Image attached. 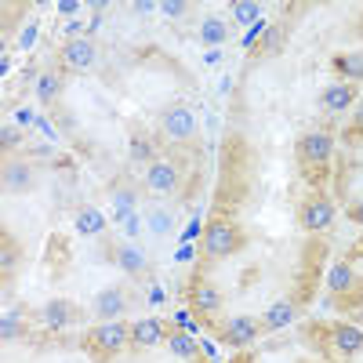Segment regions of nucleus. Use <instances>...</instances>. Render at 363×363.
Masks as SVG:
<instances>
[{
  "mask_svg": "<svg viewBox=\"0 0 363 363\" xmlns=\"http://www.w3.org/2000/svg\"><path fill=\"white\" fill-rule=\"evenodd\" d=\"M58 58H62V66L73 69V73H84L99 62V48L91 37H69L62 44V51H58Z\"/></svg>",
  "mask_w": 363,
  "mask_h": 363,
  "instance_id": "1a4fd4ad",
  "label": "nucleus"
},
{
  "mask_svg": "<svg viewBox=\"0 0 363 363\" xmlns=\"http://www.w3.org/2000/svg\"><path fill=\"white\" fill-rule=\"evenodd\" d=\"M335 225V200L327 193H309L306 200L298 203V229L301 233H323Z\"/></svg>",
  "mask_w": 363,
  "mask_h": 363,
  "instance_id": "39448f33",
  "label": "nucleus"
},
{
  "mask_svg": "<svg viewBox=\"0 0 363 363\" xmlns=\"http://www.w3.org/2000/svg\"><path fill=\"white\" fill-rule=\"evenodd\" d=\"M149 222V233L153 236H164V233H171V225H174V215H171V207H149V215H145Z\"/></svg>",
  "mask_w": 363,
  "mask_h": 363,
  "instance_id": "a878e982",
  "label": "nucleus"
},
{
  "mask_svg": "<svg viewBox=\"0 0 363 363\" xmlns=\"http://www.w3.org/2000/svg\"><path fill=\"white\" fill-rule=\"evenodd\" d=\"M330 160H335V135L330 131H306L294 142V164L306 174L313 186H320L323 174L330 171Z\"/></svg>",
  "mask_w": 363,
  "mask_h": 363,
  "instance_id": "f257e3e1",
  "label": "nucleus"
},
{
  "mask_svg": "<svg viewBox=\"0 0 363 363\" xmlns=\"http://www.w3.org/2000/svg\"><path fill=\"white\" fill-rule=\"evenodd\" d=\"M345 218H349L352 225H359V229H363V200H356V203H349V207H345Z\"/></svg>",
  "mask_w": 363,
  "mask_h": 363,
  "instance_id": "473e14b6",
  "label": "nucleus"
},
{
  "mask_svg": "<svg viewBox=\"0 0 363 363\" xmlns=\"http://www.w3.org/2000/svg\"><path fill=\"white\" fill-rule=\"evenodd\" d=\"M80 313H77V306L69 298H51L48 306L40 309V323L48 327V330H66V327H73V320H77Z\"/></svg>",
  "mask_w": 363,
  "mask_h": 363,
  "instance_id": "4468645a",
  "label": "nucleus"
},
{
  "mask_svg": "<svg viewBox=\"0 0 363 363\" xmlns=\"http://www.w3.org/2000/svg\"><path fill=\"white\" fill-rule=\"evenodd\" d=\"M160 342H167V327L157 316H145V320L131 323V349H153Z\"/></svg>",
  "mask_w": 363,
  "mask_h": 363,
  "instance_id": "dca6fc26",
  "label": "nucleus"
},
{
  "mask_svg": "<svg viewBox=\"0 0 363 363\" xmlns=\"http://www.w3.org/2000/svg\"><path fill=\"white\" fill-rule=\"evenodd\" d=\"M330 349H335L338 356L363 352V327H356V323H335V327H330Z\"/></svg>",
  "mask_w": 363,
  "mask_h": 363,
  "instance_id": "2eb2a0df",
  "label": "nucleus"
},
{
  "mask_svg": "<svg viewBox=\"0 0 363 363\" xmlns=\"http://www.w3.org/2000/svg\"><path fill=\"white\" fill-rule=\"evenodd\" d=\"M128 153H131L135 164H145V167L153 164V160H160V157H157V149H153V142H149L145 135H135V138L128 142Z\"/></svg>",
  "mask_w": 363,
  "mask_h": 363,
  "instance_id": "393cba45",
  "label": "nucleus"
},
{
  "mask_svg": "<svg viewBox=\"0 0 363 363\" xmlns=\"http://www.w3.org/2000/svg\"><path fill=\"white\" fill-rule=\"evenodd\" d=\"M349 131H363V102L356 106V116H352V128Z\"/></svg>",
  "mask_w": 363,
  "mask_h": 363,
  "instance_id": "72a5a7b5",
  "label": "nucleus"
},
{
  "mask_svg": "<svg viewBox=\"0 0 363 363\" xmlns=\"http://www.w3.org/2000/svg\"><path fill=\"white\" fill-rule=\"evenodd\" d=\"M128 291L124 287H102L95 294V301H91V316H95L99 323H109V320H120L128 313Z\"/></svg>",
  "mask_w": 363,
  "mask_h": 363,
  "instance_id": "9d476101",
  "label": "nucleus"
},
{
  "mask_svg": "<svg viewBox=\"0 0 363 363\" xmlns=\"http://www.w3.org/2000/svg\"><path fill=\"white\" fill-rule=\"evenodd\" d=\"M135 207H138V189L128 186V182H116L113 186V215H116V222L128 225L135 218Z\"/></svg>",
  "mask_w": 363,
  "mask_h": 363,
  "instance_id": "6ab92c4d",
  "label": "nucleus"
},
{
  "mask_svg": "<svg viewBox=\"0 0 363 363\" xmlns=\"http://www.w3.org/2000/svg\"><path fill=\"white\" fill-rule=\"evenodd\" d=\"M327 291L335 294V298H342V301L359 298V294H363V277H359L349 262H335V265L327 269Z\"/></svg>",
  "mask_w": 363,
  "mask_h": 363,
  "instance_id": "6e6552de",
  "label": "nucleus"
},
{
  "mask_svg": "<svg viewBox=\"0 0 363 363\" xmlns=\"http://www.w3.org/2000/svg\"><path fill=\"white\" fill-rule=\"evenodd\" d=\"M102 225H106V222L99 218V211H91V207L80 211V229H84V233H95V229H102Z\"/></svg>",
  "mask_w": 363,
  "mask_h": 363,
  "instance_id": "7c9ffc66",
  "label": "nucleus"
},
{
  "mask_svg": "<svg viewBox=\"0 0 363 363\" xmlns=\"http://www.w3.org/2000/svg\"><path fill=\"white\" fill-rule=\"evenodd\" d=\"M77 0H62V4H58V11H62V15H77Z\"/></svg>",
  "mask_w": 363,
  "mask_h": 363,
  "instance_id": "f704fd0d",
  "label": "nucleus"
},
{
  "mask_svg": "<svg viewBox=\"0 0 363 363\" xmlns=\"http://www.w3.org/2000/svg\"><path fill=\"white\" fill-rule=\"evenodd\" d=\"M157 11H160L164 18H182V15L193 11V4H189V0H160Z\"/></svg>",
  "mask_w": 363,
  "mask_h": 363,
  "instance_id": "c85d7f7f",
  "label": "nucleus"
},
{
  "mask_svg": "<svg viewBox=\"0 0 363 363\" xmlns=\"http://www.w3.org/2000/svg\"><path fill=\"white\" fill-rule=\"evenodd\" d=\"M22 142H26V131H22V128H15V124H4V128H0V145H4L8 153H11L15 145H22Z\"/></svg>",
  "mask_w": 363,
  "mask_h": 363,
  "instance_id": "c756f323",
  "label": "nucleus"
},
{
  "mask_svg": "<svg viewBox=\"0 0 363 363\" xmlns=\"http://www.w3.org/2000/svg\"><path fill=\"white\" fill-rule=\"evenodd\" d=\"M113 265H116L120 272H128V277H142V272L149 269V258H145V251L135 247V244H116V247H113Z\"/></svg>",
  "mask_w": 363,
  "mask_h": 363,
  "instance_id": "f3484780",
  "label": "nucleus"
},
{
  "mask_svg": "<svg viewBox=\"0 0 363 363\" xmlns=\"http://www.w3.org/2000/svg\"><path fill=\"white\" fill-rule=\"evenodd\" d=\"M58 95H62V73H55V69L40 73V80H37V99H40L44 106H55Z\"/></svg>",
  "mask_w": 363,
  "mask_h": 363,
  "instance_id": "b1692460",
  "label": "nucleus"
},
{
  "mask_svg": "<svg viewBox=\"0 0 363 363\" xmlns=\"http://www.w3.org/2000/svg\"><path fill=\"white\" fill-rule=\"evenodd\" d=\"M160 138L167 145H189L196 138V113L186 102H171L160 113Z\"/></svg>",
  "mask_w": 363,
  "mask_h": 363,
  "instance_id": "20e7f679",
  "label": "nucleus"
},
{
  "mask_svg": "<svg viewBox=\"0 0 363 363\" xmlns=\"http://www.w3.org/2000/svg\"><path fill=\"white\" fill-rule=\"evenodd\" d=\"M335 73L345 77V84H359L363 80V51H345V55H335Z\"/></svg>",
  "mask_w": 363,
  "mask_h": 363,
  "instance_id": "412c9836",
  "label": "nucleus"
},
{
  "mask_svg": "<svg viewBox=\"0 0 363 363\" xmlns=\"http://www.w3.org/2000/svg\"><path fill=\"white\" fill-rule=\"evenodd\" d=\"M229 11H233V18H236L240 26H247V22H258V15H262V4H258V0H233V4H229Z\"/></svg>",
  "mask_w": 363,
  "mask_h": 363,
  "instance_id": "bb28decb",
  "label": "nucleus"
},
{
  "mask_svg": "<svg viewBox=\"0 0 363 363\" xmlns=\"http://www.w3.org/2000/svg\"><path fill=\"white\" fill-rule=\"evenodd\" d=\"M142 186H145V193L149 196H171V193H178V186H182V171L171 164V160H153L145 167V174H142Z\"/></svg>",
  "mask_w": 363,
  "mask_h": 363,
  "instance_id": "0eeeda50",
  "label": "nucleus"
},
{
  "mask_svg": "<svg viewBox=\"0 0 363 363\" xmlns=\"http://www.w3.org/2000/svg\"><path fill=\"white\" fill-rule=\"evenodd\" d=\"M0 182H4V193H33L37 171H33V164H29V160H4Z\"/></svg>",
  "mask_w": 363,
  "mask_h": 363,
  "instance_id": "f8f14e48",
  "label": "nucleus"
},
{
  "mask_svg": "<svg viewBox=\"0 0 363 363\" xmlns=\"http://www.w3.org/2000/svg\"><path fill=\"white\" fill-rule=\"evenodd\" d=\"M138 15H149V11H157V4H149V0H142V4H135Z\"/></svg>",
  "mask_w": 363,
  "mask_h": 363,
  "instance_id": "c9c22d12",
  "label": "nucleus"
},
{
  "mask_svg": "<svg viewBox=\"0 0 363 363\" xmlns=\"http://www.w3.org/2000/svg\"><path fill=\"white\" fill-rule=\"evenodd\" d=\"M200 40H203L207 48H218V44H225V40H229V26H225L218 15H207V18L200 22Z\"/></svg>",
  "mask_w": 363,
  "mask_h": 363,
  "instance_id": "5701e85b",
  "label": "nucleus"
},
{
  "mask_svg": "<svg viewBox=\"0 0 363 363\" xmlns=\"http://www.w3.org/2000/svg\"><path fill=\"white\" fill-rule=\"evenodd\" d=\"M294 316H298L294 298H280V301H272V306L262 313V323H265V330H280V327L294 323Z\"/></svg>",
  "mask_w": 363,
  "mask_h": 363,
  "instance_id": "aec40b11",
  "label": "nucleus"
},
{
  "mask_svg": "<svg viewBox=\"0 0 363 363\" xmlns=\"http://www.w3.org/2000/svg\"><path fill=\"white\" fill-rule=\"evenodd\" d=\"M359 251H363V244H359Z\"/></svg>",
  "mask_w": 363,
  "mask_h": 363,
  "instance_id": "4c0bfd02",
  "label": "nucleus"
},
{
  "mask_svg": "<svg viewBox=\"0 0 363 363\" xmlns=\"http://www.w3.org/2000/svg\"><path fill=\"white\" fill-rule=\"evenodd\" d=\"M244 247H247L244 229H240L236 222H229V218H211V222L203 225V233H200V251H203V258L222 262V258L240 255Z\"/></svg>",
  "mask_w": 363,
  "mask_h": 363,
  "instance_id": "f03ea898",
  "label": "nucleus"
},
{
  "mask_svg": "<svg viewBox=\"0 0 363 363\" xmlns=\"http://www.w3.org/2000/svg\"><path fill=\"white\" fill-rule=\"evenodd\" d=\"M233 363H251V359H244V356H240V359H233Z\"/></svg>",
  "mask_w": 363,
  "mask_h": 363,
  "instance_id": "e433bc0d",
  "label": "nucleus"
},
{
  "mask_svg": "<svg viewBox=\"0 0 363 363\" xmlns=\"http://www.w3.org/2000/svg\"><path fill=\"white\" fill-rule=\"evenodd\" d=\"M280 40H284V29H269V33H265V48H262V51H265V55H269V51H280V48H284Z\"/></svg>",
  "mask_w": 363,
  "mask_h": 363,
  "instance_id": "2f4dec72",
  "label": "nucleus"
},
{
  "mask_svg": "<svg viewBox=\"0 0 363 363\" xmlns=\"http://www.w3.org/2000/svg\"><path fill=\"white\" fill-rule=\"evenodd\" d=\"M262 330H265L262 316L236 313V316H229V320L218 327V342L229 345V349H247V345H255V342L262 338Z\"/></svg>",
  "mask_w": 363,
  "mask_h": 363,
  "instance_id": "423d86ee",
  "label": "nucleus"
},
{
  "mask_svg": "<svg viewBox=\"0 0 363 363\" xmlns=\"http://www.w3.org/2000/svg\"><path fill=\"white\" fill-rule=\"evenodd\" d=\"M22 269V247L11 233H0V280L11 284L15 272Z\"/></svg>",
  "mask_w": 363,
  "mask_h": 363,
  "instance_id": "a211bd4d",
  "label": "nucleus"
},
{
  "mask_svg": "<svg viewBox=\"0 0 363 363\" xmlns=\"http://www.w3.org/2000/svg\"><path fill=\"white\" fill-rule=\"evenodd\" d=\"M167 349L178 356V359H193L196 356V342H193V335H167Z\"/></svg>",
  "mask_w": 363,
  "mask_h": 363,
  "instance_id": "cd10ccee",
  "label": "nucleus"
},
{
  "mask_svg": "<svg viewBox=\"0 0 363 363\" xmlns=\"http://www.w3.org/2000/svg\"><path fill=\"white\" fill-rule=\"evenodd\" d=\"M0 338H4V342L26 338V309L22 306H15V309L4 313V320H0Z\"/></svg>",
  "mask_w": 363,
  "mask_h": 363,
  "instance_id": "4be33fe9",
  "label": "nucleus"
},
{
  "mask_svg": "<svg viewBox=\"0 0 363 363\" xmlns=\"http://www.w3.org/2000/svg\"><path fill=\"white\" fill-rule=\"evenodd\" d=\"M128 345H131V323H120V320L95 323L84 335V349L95 359H113L116 352H124Z\"/></svg>",
  "mask_w": 363,
  "mask_h": 363,
  "instance_id": "7ed1b4c3",
  "label": "nucleus"
},
{
  "mask_svg": "<svg viewBox=\"0 0 363 363\" xmlns=\"http://www.w3.org/2000/svg\"><path fill=\"white\" fill-rule=\"evenodd\" d=\"M222 291L211 284V280H193V287H189V309L200 316V320H211V316H218L222 313Z\"/></svg>",
  "mask_w": 363,
  "mask_h": 363,
  "instance_id": "9b49d317",
  "label": "nucleus"
},
{
  "mask_svg": "<svg viewBox=\"0 0 363 363\" xmlns=\"http://www.w3.org/2000/svg\"><path fill=\"white\" fill-rule=\"evenodd\" d=\"M352 102H359L356 84L338 80V84H330V87H323V91H320V109H323V113H345Z\"/></svg>",
  "mask_w": 363,
  "mask_h": 363,
  "instance_id": "ddd939ff",
  "label": "nucleus"
}]
</instances>
